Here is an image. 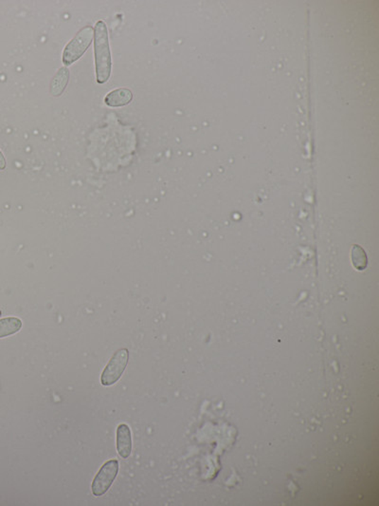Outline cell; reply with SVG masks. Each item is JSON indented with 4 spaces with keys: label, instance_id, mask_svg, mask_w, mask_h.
I'll use <instances>...</instances> for the list:
<instances>
[{
    "label": "cell",
    "instance_id": "cell-3",
    "mask_svg": "<svg viewBox=\"0 0 379 506\" xmlns=\"http://www.w3.org/2000/svg\"><path fill=\"white\" fill-rule=\"evenodd\" d=\"M128 360H129V350L127 349L117 350L103 372L102 385L110 386L118 382L127 369Z\"/></svg>",
    "mask_w": 379,
    "mask_h": 506
},
{
    "label": "cell",
    "instance_id": "cell-11",
    "mask_svg": "<svg viewBox=\"0 0 379 506\" xmlns=\"http://www.w3.org/2000/svg\"><path fill=\"white\" fill-rule=\"evenodd\" d=\"M0 316H1V311H0Z\"/></svg>",
    "mask_w": 379,
    "mask_h": 506
},
{
    "label": "cell",
    "instance_id": "cell-6",
    "mask_svg": "<svg viewBox=\"0 0 379 506\" xmlns=\"http://www.w3.org/2000/svg\"><path fill=\"white\" fill-rule=\"evenodd\" d=\"M132 91L128 88H118V90L108 93L105 97V102L108 107L119 108L129 104L132 101Z\"/></svg>",
    "mask_w": 379,
    "mask_h": 506
},
{
    "label": "cell",
    "instance_id": "cell-4",
    "mask_svg": "<svg viewBox=\"0 0 379 506\" xmlns=\"http://www.w3.org/2000/svg\"><path fill=\"white\" fill-rule=\"evenodd\" d=\"M119 473V461H107L100 469L98 474L92 482L91 490L95 497H101L107 493L113 485L117 475Z\"/></svg>",
    "mask_w": 379,
    "mask_h": 506
},
{
    "label": "cell",
    "instance_id": "cell-10",
    "mask_svg": "<svg viewBox=\"0 0 379 506\" xmlns=\"http://www.w3.org/2000/svg\"><path fill=\"white\" fill-rule=\"evenodd\" d=\"M7 163L6 159H5L4 155L0 151V171H4L6 168Z\"/></svg>",
    "mask_w": 379,
    "mask_h": 506
},
{
    "label": "cell",
    "instance_id": "cell-5",
    "mask_svg": "<svg viewBox=\"0 0 379 506\" xmlns=\"http://www.w3.org/2000/svg\"><path fill=\"white\" fill-rule=\"evenodd\" d=\"M117 450L122 458H129L132 452V436L127 425H119L117 428Z\"/></svg>",
    "mask_w": 379,
    "mask_h": 506
},
{
    "label": "cell",
    "instance_id": "cell-1",
    "mask_svg": "<svg viewBox=\"0 0 379 506\" xmlns=\"http://www.w3.org/2000/svg\"><path fill=\"white\" fill-rule=\"evenodd\" d=\"M94 54L97 82L99 84H105L110 77L112 59H111L107 28L104 21L97 22L95 27Z\"/></svg>",
    "mask_w": 379,
    "mask_h": 506
},
{
    "label": "cell",
    "instance_id": "cell-8",
    "mask_svg": "<svg viewBox=\"0 0 379 506\" xmlns=\"http://www.w3.org/2000/svg\"><path fill=\"white\" fill-rule=\"evenodd\" d=\"M22 328V321L16 318H6L0 321V338L15 335Z\"/></svg>",
    "mask_w": 379,
    "mask_h": 506
},
{
    "label": "cell",
    "instance_id": "cell-9",
    "mask_svg": "<svg viewBox=\"0 0 379 506\" xmlns=\"http://www.w3.org/2000/svg\"><path fill=\"white\" fill-rule=\"evenodd\" d=\"M352 260L354 266L358 270H363L367 265V258L365 252L358 246H354L352 251Z\"/></svg>",
    "mask_w": 379,
    "mask_h": 506
},
{
    "label": "cell",
    "instance_id": "cell-7",
    "mask_svg": "<svg viewBox=\"0 0 379 506\" xmlns=\"http://www.w3.org/2000/svg\"><path fill=\"white\" fill-rule=\"evenodd\" d=\"M69 79V71L66 67L61 68L55 74L51 84V93L54 96H60L66 90Z\"/></svg>",
    "mask_w": 379,
    "mask_h": 506
},
{
    "label": "cell",
    "instance_id": "cell-2",
    "mask_svg": "<svg viewBox=\"0 0 379 506\" xmlns=\"http://www.w3.org/2000/svg\"><path fill=\"white\" fill-rule=\"evenodd\" d=\"M93 35V28L91 26L83 28L64 50L63 63L66 66H69L80 59L91 45Z\"/></svg>",
    "mask_w": 379,
    "mask_h": 506
}]
</instances>
